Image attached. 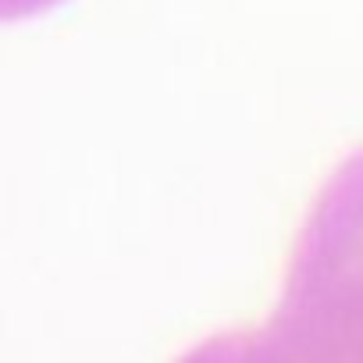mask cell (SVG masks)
Instances as JSON below:
<instances>
[{"label":"cell","instance_id":"obj_1","mask_svg":"<svg viewBox=\"0 0 363 363\" xmlns=\"http://www.w3.org/2000/svg\"><path fill=\"white\" fill-rule=\"evenodd\" d=\"M285 345L303 363H363V246L313 278Z\"/></svg>","mask_w":363,"mask_h":363},{"label":"cell","instance_id":"obj_2","mask_svg":"<svg viewBox=\"0 0 363 363\" xmlns=\"http://www.w3.org/2000/svg\"><path fill=\"white\" fill-rule=\"evenodd\" d=\"M235 363H303L285 342L281 345H267V349H257V356H246V359H235Z\"/></svg>","mask_w":363,"mask_h":363}]
</instances>
